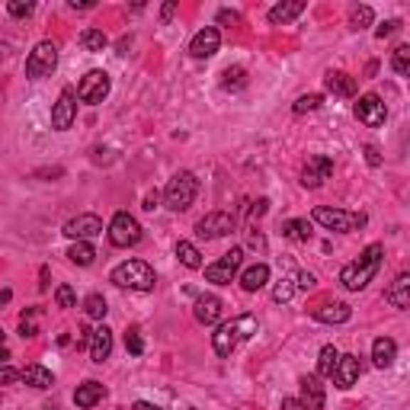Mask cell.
Here are the masks:
<instances>
[{
  "label": "cell",
  "mask_w": 410,
  "mask_h": 410,
  "mask_svg": "<svg viewBox=\"0 0 410 410\" xmlns=\"http://www.w3.org/2000/svg\"><path fill=\"white\" fill-rule=\"evenodd\" d=\"M38 317H42L38 308H26L23 317H19V333H23V337H36V333H38Z\"/></svg>",
  "instance_id": "34"
},
{
  "label": "cell",
  "mask_w": 410,
  "mask_h": 410,
  "mask_svg": "<svg viewBox=\"0 0 410 410\" xmlns=\"http://www.w3.org/2000/svg\"><path fill=\"white\" fill-rule=\"evenodd\" d=\"M218 23L228 26V29H234V26H241V13H234V10H218Z\"/></svg>",
  "instance_id": "44"
},
{
  "label": "cell",
  "mask_w": 410,
  "mask_h": 410,
  "mask_svg": "<svg viewBox=\"0 0 410 410\" xmlns=\"http://www.w3.org/2000/svg\"><path fill=\"white\" fill-rule=\"evenodd\" d=\"M256 317L253 314H241V317H231V320H224L221 327H218L215 333H211V346H215V356H221V359H228L231 352L237 349V346L243 343V340H250L256 333Z\"/></svg>",
  "instance_id": "2"
},
{
  "label": "cell",
  "mask_w": 410,
  "mask_h": 410,
  "mask_svg": "<svg viewBox=\"0 0 410 410\" xmlns=\"http://www.w3.org/2000/svg\"><path fill=\"white\" fill-rule=\"evenodd\" d=\"M192 311H196L199 324H218V320H221L224 305H221V298H218V295H199Z\"/></svg>",
  "instance_id": "19"
},
{
  "label": "cell",
  "mask_w": 410,
  "mask_h": 410,
  "mask_svg": "<svg viewBox=\"0 0 410 410\" xmlns=\"http://www.w3.org/2000/svg\"><path fill=\"white\" fill-rule=\"evenodd\" d=\"M382 256H384L382 243H369V247L359 253V260L346 263V266L340 269V282H343V288H349V292H362V288L375 279L378 269H382Z\"/></svg>",
  "instance_id": "1"
},
{
  "label": "cell",
  "mask_w": 410,
  "mask_h": 410,
  "mask_svg": "<svg viewBox=\"0 0 410 410\" xmlns=\"http://www.w3.org/2000/svg\"><path fill=\"white\" fill-rule=\"evenodd\" d=\"M320 102H324V96L320 93H305V96H298V100H295V112H314V109H320Z\"/></svg>",
  "instance_id": "38"
},
{
  "label": "cell",
  "mask_w": 410,
  "mask_h": 410,
  "mask_svg": "<svg viewBox=\"0 0 410 410\" xmlns=\"http://www.w3.org/2000/svg\"><path fill=\"white\" fill-rule=\"evenodd\" d=\"M266 209H269V199H256V202L250 205V218H260V215H266Z\"/></svg>",
  "instance_id": "46"
},
{
  "label": "cell",
  "mask_w": 410,
  "mask_h": 410,
  "mask_svg": "<svg viewBox=\"0 0 410 410\" xmlns=\"http://www.w3.org/2000/svg\"><path fill=\"white\" fill-rule=\"evenodd\" d=\"M74 119H77V96L74 90H61L55 109H51V128L55 132H68L74 125Z\"/></svg>",
  "instance_id": "13"
},
{
  "label": "cell",
  "mask_w": 410,
  "mask_h": 410,
  "mask_svg": "<svg viewBox=\"0 0 410 410\" xmlns=\"http://www.w3.org/2000/svg\"><path fill=\"white\" fill-rule=\"evenodd\" d=\"M394 32H401V19H388V23H382V26L375 29V36H378V38H391Z\"/></svg>",
  "instance_id": "43"
},
{
  "label": "cell",
  "mask_w": 410,
  "mask_h": 410,
  "mask_svg": "<svg viewBox=\"0 0 410 410\" xmlns=\"http://www.w3.org/2000/svg\"><path fill=\"white\" fill-rule=\"evenodd\" d=\"M266 282H269V266H266V263H253V266H247L241 273V288H243V292H260Z\"/></svg>",
  "instance_id": "23"
},
{
  "label": "cell",
  "mask_w": 410,
  "mask_h": 410,
  "mask_svg": "<svg viewBox=\"0 0 410 410\" xmlns=\"http://www.w3.org/2000/svg\"><path fill=\"white\" fill-rule=\"evenodd\" d=\"M365 160H369V167H378V164H382V157H378V147H375V144L365 147Z\"/></svg>",
  "instance_id": "48"
},
{
  "label": "cell",
  "mask_w": 410,
  "mask_h": 410,
  "mask_svg": "<svg viewBox=\"0 0 410 410\" xmlns=\"http://www.w3.org/2000/svg\"><path fill=\"white\" fill-rule=\"evenodd\" d=\"M32 10H36V6H32L29 0H10V4H6L10 16H32Z\"/></svg>",
  "instance_id": "42"
},
{
  "label": "cell",
  "mask_w": 410,
  "mask_h": 410,
  "mask_svg": "<svg viewBox=\"0 0 410 410\" xmlns=\"http://www.w3.org/2000/svg\"><path fill=\"white\" fill-rule=\"evenodd\" d=\"M311 314L320 324H346V320L352 317V308L343 305V301H324V305L311 308Z\"/></svg>",
  "instance_id": "18"
},
{
  "label": "cell",
  "mask_w": 410,
  "mask_h": 410,
  "mask_svg": "<svg viewBox=\"0 0 410 410\" xmlns=\"http://www.w3.org/2000/svg\"><path fill=\"white\" fill-rule=\"evenodd\" d=\"M68 256H70L74 266H90V263L96 260V247L90 241H74V243H70V250H68Z\"/></svg>",
  "instance_id": "29"
},
{
  "label": "cell",
  "mask_w": 410,
  "mask_h": 410,
  "mask_svg": "<svg viewBox=\"0 0 410 410\" xmlns=\"http://www.w3.org/2000/svg\"><path fill=\"white\" fill-rule=\"evenodd\" d=\"M102 394H106V388H102L100 382H83V384H77V391H74V404L77 407H96V404L102 401Z\"/></svg>",
  "instance_id": "24"
},
{
  "label": "cell",
  "mask_w": 410,
  "mask_h": 410,
  "mask_svg": "<svg viewBox=\"0 0 410 410\" xmlns=\"http://www.w3.org/2000/svg\"><path fill=\"white\" fill-rule=\"evenodd\" d=\"M295 295V282L292 279H279L273 285V301H279V305H285V301H292Z\"/></svg>",
  "instance_id": "39"
},
{
  "label": "cell",
  "mask_w": 410,
  "mask_h": 410,
  "mask_svg": "<svg viewBox=\"0 0 410 410\" xmlns=\"http://www.w3.org/2000/svg\"><path fill=\"white\" fill-rule=\"evenodd\" d=\"M311 218L320 224V228H327V231H343V234L365 228V221H369L362 211H343V209H330V205H317V209L311 211Z\"/></svg>",
  "instance_id": "5"
},
{
  "label": "cell",
  "mask_w": 410,
  "mask_h": 410,
  "mask_svg": "<svg viewBox=\"0 0 410 410\" xmlns=\"http://www.w3.org/2000/svg\"><path fill=\"white\" fill-rule=\"evenodd\" d=\"M55 301H58V308H77L74 288H70V285H58L55 288Z\"/></svg>",
  "instance_id": "41"
},
{
  "label": "cell",
  "mask_w": 410,
  "mask_h": 410,
  "mask_svg": "<svg viewBox=\"0 0 410 410\" xmlns=\"http://www.w3.org/2000/svg\"><path fill=\"white\" fill-rule=\"evenodd\" d=\"M96 234H102V218L93 215V211H83V215L70 218L64 224V237H70V241H90Z\"/></svg>",
  "instance_id": "12"
},
{
  "label": "cell",
  "mask_w": 410,
  "mask_h": 410,
  "mask_svg": "<svg viewBox=\"0 0 410 410\" xmlns=\"http://www.w3.org/2000/svg\"><path fill=\"white\" fill-rule=\"evenodd\" d=\"M6 359H10V349H6V346H0V365H6Z\"/></svg>",
  "instance_id": "55"
},
{
  "label": "cell",
  "mask_w": 410,
  "mask_h": 410,
  "mask_svg": "<svg viewBox=\"0 0 410 410\" xmlns=\"http://www.w3.org/2000/svg\"><path fill=\"white\" fill-rule=\"evenodd\" d=\"M109 279H112L119 288H132V292H154V285H157V275H154V269L147 266L144 260L119 263Z\"/></svg>",
  "instance_id": "3"
},
{
  "label": "cell",
  "mask_w": 410,
  "mask_h": 410,
  "mask_svg": "<svg viewBox=\"0 0 410 410\" xmlns=\"http://www.w3.org/2000/svg\"><path fill=\"white\" fill-rule=\"evenodd\" d=\"M106 234H109L112 247H135V243L141 241V224H138V218L128 215V211H115Z\"/></svg>",
  "instance_id": "7"
},
{
  "label": "cell",
  "mask_w": 410,
  "mask_h": 410,
  "mask_svg": "<svg viewBox=\"0 0 410 410\" xmlns=\"http://www.w3.org/2000/svg\"><path fill=\"white\" fill-rule=\"evenodd\" d=\"M324 87L333 96H356V77H349L346 70H327Z\"/></svg>",
  "instance_id": "21"
},
{
  "label": "cell",
  "mask_w": 410,
  "mask_h": 410,
  "mask_svg": "<svg viewBox=\"0 0 410 410\" xmlns=\"http://www.w3.org/2000/svg\"><path fill=\"white\" fill-rule=\"evenodd\" d=\"M55 68H58V45L55 42H38L36 48L29 51V58H26V77H29V80H42V77H48Z\"/></svg>",
  "instance_id": "6"
},
{
  "label": "cell",
  "mask_w": 410,
  "mask_h": 410,
  "mask_svg": "<svg viewBox=\"0 0 410 410\" xmlns=\"http://www.w3.org/2000/svg\"><path fill=\"white\" fill-rule=\"evenodd\" d=\"M93 0H70V10H93Z\"/></svg>",
  "instance_id": "51"
},
{
  "label": "cell",
  "mask_w": 410,
  "mask_h": 410,
  "mask_svg": "<svg viewBox=\"0 0 410 410\" xmlns=\"http://www.w3.org/2000/svg\"><path fill=\"white\" fill-rule=\"evenodd\" d=\"M83 311H87V317H93V320H102L106 317V298H102V295H87V301H83Z\"/></svg>",
  "instance_id": "35"
},
{
  "label": "cell",
  "mask_w": 410,
  "mask_h": 410,
  "mask_svg": "<svg viewBox=\"0 0 410 410\" xmlns=\"http://www.w3.org/2000/svg\"><path fill=\"white\" fill-rule=\"evenodd\" d=\"M221 48V32L215 29V26H205V29H199L196 36H192V42H189V55L192 58H211L215 51Z\"/></svg>",
  "instance_id": "14"
},
{
  "label": "cell",
  "mask_w": 410,
  "mask_h": 410,
  "mask_svg": "<svg viewBox=\"0 0 410 410\" xmlns=\"http://www.w3.org/2000/svg\"><path fill=\"white\" fill-rule=\"evenodd\" d=\"M234 231V215L231 211H209L202 221L196 224V234L202 241H215V237H224Z\"/></svg>",
  "instance_id": "10"
},
{
  "label": "cell",
  "mask_w": 410,
  "mask_h": 410,
  "mask_svg": "<svg viewBox=\"0 0 410 410\" xmlns=\"http://www.w3.org/2000/svg\"><path fill=\"white\" fill-rule=\"evenodd\" d=\"M125 349L132 352V356H141V352H144V340H141L138 327H132V330L125 333Z\"/></svg>",
  "instance_id": "40"
},
{
  "label": "cell",
  "mask_w": 410,
  "mask_h": 410,
  "mask_svg": "<svg viewBox=\"0 0 410 410\" xmlns=\"http://www.w3.org/2000/svg\"><path fill=\"white\" fill-rule=\"evenodd\" d=\"M106 93H109L106 70H90V74L80 80V87H77V100L87 102V106H100V102L106 100Z\"/></svg>",
  "instance_id": "9"
},
{
  "label": "cell",
  "mask_w": 410,
  "mask_h": 410,
  "mask_svg": "<svg viewBox=\"0 0 410 410\" xmlns=\"http://www.w3.org/2000/svg\"><path fill=\"white\" fill-rule=\"evenodd\" d=\"M337 359H340V349L337 346H324L317 356V378H330L333 369H337Z\"/></svg>",
  "instance_id": "31"
},
{
  "label": "cell",
  "mask_w": 410,
  "mask_h": 410,
  "mask_svg": "<svg viewBox=\"0 0 410 410\" xmlns=\"http://www.w3.org/2000/svg\"><path fill=\"white\" fill-rule=\"evenodd\" d=\"M196 192H199V179H196V173H189V170H179L177 177L167 183V189H164V202H167V209L170 211H186L192 202H196Z\"/></svg>",
  "instance_id": "4"
},
{
  "label": "cell",
  "mask_w": 410,
  "mask_h": 410,
  "mask_svg": "<svg viewBox=\"0 0 410 410\" xmlns=\"http://www.w3.org/2000/svg\"><path fill=\"white\" fill-rule=\"evenodd\" d=\"M241 263H243V250H241V247L228 250V253H224L221 260H215L211 266H205V279L215 282V285H231V279L237 275Z\"/></svg>",
  "instance_id": "8"
},
{
  "label": "cell",
  "mask_w": 410,
  "mask_h": 410,
  "mask_svg": "<svg viewBox=\"0 0 410 410\" xmlns=\"http://www.w3.org/2000/svg\"><path fill=\"white\" fill-rule=\"evenodd\" d=\"M10 298H13V292H10V288H4V292H0V308H4Z\"/></svg>",
  "instance_id": "54"
},
{
  "label": "cell",
  "mask_w": 410,
  "mask_h": 410,
  "mask_svg": "<svg viewBox=\"0 0 410 410\" xmlns=\"http://www.w3.org/2000/svg\"><path fill=\"white\" fill-rule=\"evenodd\" d=\"M221 87H224V90H231V93L243 90V87H247V70H243V68H224V74H221Z\"/></svg>",
  "instance_id": "32"
},
{
  "label": "cell",
  "mask_w": 410,
  "mask_h": 410,
  "mask_svg": "<svg viewBox=\"0 0 410 410\" xmlns=\"http://www.w3.org/2000/svg\"><path fill=\"white\" fill-rule=\"evenodd\" d=\"M4 337H6V333H4V330H0V346H4Z\"/></svg>",
  "instance_id": "56"
},
{
  "label": "cell",
  "mask_w": 410,
  "mask_h": 410,
  "mask_svg": "<svg viewBox=\"0 0 410 410\" xmlns=\"http://www.w3.org/2000/svg\"><path fill=\"white\" fill-rule=\"evenodd\" d=\"M19 382H26V384H32V388L45 391V388H51V384H55V375H51L45 365H26V369L19 372Z\"/></svg>",
  "instance_id": "25"
},
{
  "label": "cell",
  "mask_w": 410,
  "mask_h": 410,
  "mask_svg": "<svg viewBox=\"0 0 410 410\" xmlns=\"http://www.w3.org/2000/svg\"><path fill=\"white\" fill-rule=\"evenodd\" d=\"M173 13H177V4H173V0H170V4H164V6H160V23H170V19H173Z\"/></svg>",
  "instance_id": "47"
},
{
  "label": "cell",
  "mask_w": 410,
  "mask_h": 410,
  "mask_svg": "<svg viewBox=\"0 0 410 410\" xmlns=\"http://www.w3.org/2000/svg\"><path fill=\"white\" fill-rule=\"evenodd\" d=\"M295 288H305V292H308V288H314V275L311 273H301L298 275V285H295Z\"/></svg>",
  "instance_id": "50"
},
{
  "label": "cell",
  "mask_w": 410,
  "mask_h": 410,
  "mask_svg": "<svg viewBox=\"0 0 410 410\" xmlns=\"http://www.w3.org/2000/svg\"><path fill=\"white\" fill-rule=\"evenodd\" d=\"M394 359H397V343L391 337H378L372 343V362H375V369H388Z\"/></svg>",
  "instance_id": "22"
},
{
  "label": "cell",
  "mask_w": 410,
  "mask_h": 410,
  "mask_svg": "<svg viewBox=\"0 0 410 410\" xmlns=\"http://www.w3.org/2000/svg\"><path fill=\"white\" fill-rule=\"evenodd\" d=\"M132 410H160V407H157V404H147V401H135Z\"/></svg>",
  "instance_id": "53"
},
{
  "label": "cell",
  "mask_w": 410,
  "mask_h": 410,
  "mask_svg": "<svg viewBox=\"0 0 410 410\" xmlns=\"http://www.w3.org/2000/svg\"><path fill=\"white\" fill-rule=\"evenodd\" d=\"M330 173H333L330 157H311L305 164V170H301V186L305 189H317V186H324V179H330Z\"/></svg>",
  "instance_id": "16"
},
{
  "label": "cell",
  "mask_w": 410,
  "mask_h": 410,
  "mask_svg": "<svg viewBox=\"0 0 410 410\" xmlns=\"http://www.w3.org/2000/svg\"><path fill=\"white\" fill-rule=\"evenodd\" d=\"M157 202H160V192H157V189H154V192H147V196H144V209H147V211H154V209H157Z\"/></svg>",
  "instance_id": "49"
},
{
  "label": "cell",
  "mask_w": 410,
  "mask_h": 410,
  "mask_svg": "<svg viewBox=\"0 0 410 410\" xmlns=\"http://www.w3.org/2000/svg\"><path fill=\"white\" fill-rule=\"evenodd\" d=\"M13 382H19V372L10 369V365H0V384H13Z\"/></svg>",
  "instance_id": "45"
},
{
  "label": "cell",
  "mask_w": 410,
  "mask_h": 410,
  "mask_svg": "<svg viewBox=\"0 0 410 410\" xmlns=\"http://www.w3.org/2000/svg\"><path fill=\"white\" fill-rule=\"evenodd\" d=\"M384 298H388L394 308H401V311H404V308H410V275L407 273L397 275L394 285L388 288V295H384Z\"/></svg>",
  "instance_id": "26"
},
{
  "label": "cell",
  "mask_w": 410,
  "mask_h": 410,
  "mask_svg": "<svg viewBox=\"0 0 410 410\" xmlns=\"http://www.w3.org/2000/svg\"><path fill=\"white\" fill-rule=\"evenodd\" d=\"M298 388H301L298 397L301 410H324V384H320L317 375H305L298 382Z\"/></svg>",
  "instance_id": "17"
},
{
  "label": "cell",
  "mask_w": 410,
  "mask_h": 410,
  "mask_svg": "<svg viewBox=\"0 0 410 410\" xmlns=\"http://www.w3.org/2000/svg\"><path fill=\"white\" fill-rule=\"evenodd\" d=\"M372 19H375L372 6H352V10H349V26H352V29H365Z\"/></svg>",
  "instance_id": "37"
},
{
  "label": "cell",
  "mask_w": 410,
  "mask_h": 410,
  "mask_svg": "<svg viewBox=\"0 0 410 410\" xmlns=\"http://www.w3.org/2000/svg\"><path fill=\"white\" fill-rule=\"evenodd\" d=\"M282 237H288V241H311V221L308 218H288V221H282Z\"/></svg>",
  "instance_id": "28"
},
{
  "label": "cell",
  "mask_w": 410,
  "mask_h": 410,
  "mask_svg": "<svg viewBox=\"0 0 410 410\" xmlns=\"http://www.w3.org/2000/svg\"><path fill=\"white\" fill-rule=\"evenodd\" d=\"M301 13H305V4H301V0H292V4H275L273 10H269V23L285 26V23H292L295 16H301Z\"/></svg>",
  "instance_id": "27"
},
{
  "label": "cell",
  "mask_w": 410,
  "mask_h": 410,
  "mask_svg": "<svg viewBox=\"0 0 410 410\" xmlns=\"http://www.w3.org/2000/svg\"><path fill=\"white\" fill-rule=\"evenodd\" d=\"M356 119L362 122V125H369V128L384 125V119H388V109H384L382 96H378V93L359 96V102H356Z\"/></svg>",
  "instance_id": "11"
},
{
  "label": "cell",
  "mask_w": 410,
  "mask_h": 410,
  "mask_svg": "<svg viewBox=\"0 0 410 410\" xmlns=\"http://www.w3.org/2000/svg\"><path fill=\"white\" fill-rule=\"evenodd\" d=\"M177 256H179V263H183L186 269H202V253H199L196 243L179 241L177 243Z\"/></svg>",
  "instance_id": "30"
},
{
  "label": "cell",
  "mask_w": 410,
  "mask_h": 410,
  "mask_svg": "<svg viewBox=\"0 0 410 410\" xmlns=\"http://www.w3.org/2000/svg\"><path fill=\"white\" fill-rule=\"evenodd\" d=\"M109 352H112V330L102 324V327H96L93 337H90V359H93L96 365H102L109 359Z\"/></svg>",
  "instance_id": "20"
},
{
  "label": "cell",
  "mask_w": 410,
  "mask_h": 410,
  "mask_svg": "<svg viewBox=\"0 0 410 410\" xmlns=\"http://www.w3.org/2000/svg\"><path fill=\"white\" fill-rule=\"evenodd\" d=\"M359 375H362V362H359V356H352V352H346V356L337 359V369H333V384L337 388H352V384L359 382Z\"/></svg>",
  "instance_id": "15"
},
{
  "label": "cell",
  "mask_w": 410,
  "mask_h": 410,
  "mask_svg": "<svg viewBox=\"0 0 410 410\" xmlns=\"http://www.w3.org/2000/svg\"><path fill=\"white\" fill-rule=\"evenodd\" d=\"M80 45H83V51H102L109 45V38H106V32H102V29H83L80 32Z\"/></svg>",
  "instance_id": "33"
},
{
  "label": "cell",
  "mask_w": 410,
  "mask_h": 410,
  "mask_svg": "<svg viewBox=\"0 0 410 410\" xmlns=\"http://www.w3.org/2000/svg\"><path fill=\"white\" fill-rule=\"evenodd\" d=\"M391 68H394L401 77L410 74V45H397V48H394V58H391Z\"/></svg>",
  "instance_id": "36"
},
{
  "label": "cell",
  "mask_w": 410,
  "mask_h": 410,
  "mask_svg": "<svg viewBox=\"0 0 410 410\" xmlns=\"http://www.w3.org/2000/svg\"><path fill=\"white\" fill-rule=\"evenodd\" d=\"M282 410H301L298 397H285V401H282Z\"/></svg>",
  "instance_id": "52"
}]
</instances>
